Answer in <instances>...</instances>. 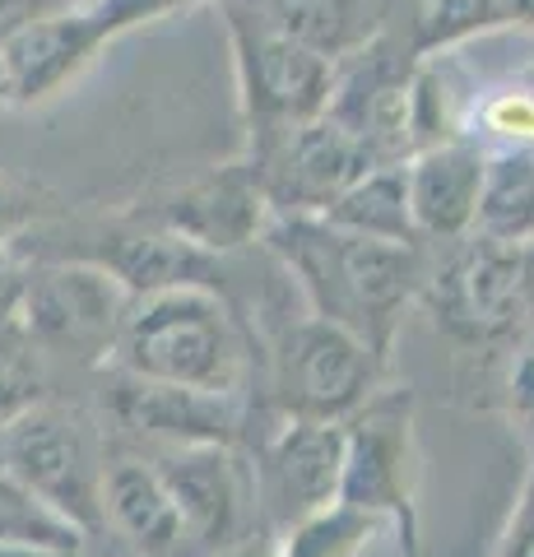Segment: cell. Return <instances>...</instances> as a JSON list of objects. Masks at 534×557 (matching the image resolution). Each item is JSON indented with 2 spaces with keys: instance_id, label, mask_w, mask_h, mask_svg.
<instances>
[{
  "instance_id": "cell-1",
  "label": "cell",
  "mask_w": 534,
  "mask_h": 557,
  "mask_svg": "<svg viewBox=\"0 0 534 557\" xmlns=\"http://www.w3.org/2000/svg\"><path fill=\"white\" fill-rule=\"evenodd\" d=\"M265 237L288 274H298L312 317L353 330L382 354L400 307L419 288V247L344 233L321 214H280Z\"/></svg>"
},
{
  "instance_id": "cell-2",
  "label": "cell",
  "mask_w": 534,
  "mask_h": 557,
  "mask_svg": "<svg viewBox=\"0 0 534 557\" xmlns=\"http://www.w3.org/2000/svg\"><path fill=\"white\" fill-rule=\"evenodd\" d=\"M108 362L145 381L219 395H237L247 368L233 311L219 302L214 288H167L135 298Z\"/></svg>"
},
{
  "instance_id": "cell-3",
  "label": "cell",
  "mask_w": 534,
  "mask_h": 557,
  "mask_svg": "<svg viewBox=\"0 0 534 557\" xmlns=\"http://www.w3.org/2000/svg\"><path fill=\"white\" fill-rule=\"evenodd\" d=\"M131 307L135 298L112 270L94 260H47V265H24L14 321L42 354L61 348L79 358H108Z\"/></svg>"
},
{
  "instance_id": "cell-4",
  "label": "cell",
  "mask_w": 534,
  "mask_h": 557,
  "mask_svg": "<svg viewBox=\"0 0 534 557\" xmlns=\"http://www.w3.org/2000/svg\"><path fill=\"white\" fill-rule=\"evenodd\" d=\"M233 38H237V70H243L247 116L256 135V153H265L284 131L316 121L331 108L335 61L321 51L284 38L261 14L233 5Z\"/></svg>"
},
{
  "instance_id": "cell-5",
  "label": "cell",
  "mask_w": 534,
  "mask_h": 557,
  "mask_svg": "<svg viewBox=\"0 0 534 557\" xmlns=\"http://www.w3.org/2000/svg\"><path fill=\"white\" fill-rule=\"evenodd\" d=\"M0 469L84 534H94L108 520L94 450L61 409L38 405L24 418H14L10 428H0Z\"/></svg>"
},
{
  "instance_id": "cell-6",
  "label": "cell",
  "mask_w": 534,
  "mask_h": 557,
  "mask_svg": "<svg viewBox=\"0 0 534 557\" xmlns=\"http://www.w3.org/2000/svg\"><path fill=\"white\" fill-rule=\"evenodd\" d=\"M372 348L335 321H293L274 354V399L293 418L344 423V413L363 409L372 391Z\"/></svg>"
},
{
  "instance_id": "cell-7",
  "label": "cell",
  "mask_w": 534,
  "mask_h": 557,
  "mask_svg": "<svg viewBox=\"0 0 534 557\" xmlns=\"http://www.w3.org/2000/svg\"><path fill=\"white\" fill-rule=\"evenodd\" d=\"M251 163L261 168L274 214H325L363 172L382 168L363 139L344 131L335 116H316L284 131Z\"/></svg>"
},
{
  "instance_id": "cell-8",
  "label": "cell",
  "mask_w": 534,
  "mask_h": 557,
  "mask_svg": "<svg viewBox=\"0 0 534 557\" xmlns=\"http://www.w3.org/2000/svg\"><path fill=\"white\" fill-rule=\"evenodd\" d=\"M437 321L460 339H497L530 317L525 298V265L521 247L479 237L470 251H460L427 288Z\"/></svg>"
},
{
  "instance_id": "cell-9",
  "label": "cell",
  "mask_w": 534,
  "mask_h": 557,
  "mask_svg": "<svg viewBox=\"0 0 534 557\" xmlns=\"http://www.w3.org/2000/svg\"><path fill=\"white\" fill-rule=\"evenodd\" d=\"M344 479V423L293 418L265 446L261 460V507L280 534L312 520L316 511L339 502Z\"/></svg>"
},
{
  "instance_id": "cell-10",
  "label": "cell",
  "mask_w": 534,
  "mask_h": 557,
  "mask_svg": "<svg viewBox=\"0 0 534 557\" xmlns=\"http://www.w3.org/2000/svg\"><path fill=\"white\" fill-rule=\"evenodd\" d=\"M339 502L368 516L395 511L405 520V530L413 525V516H409V395L368 399L344 423Z\"/></svg>"
},
{
  "instance_id": "cell-11",
  "label": "cell",
  "mask_w": 534,
  "mask_h": 557,
  "mask_svg": "<svg viewBox=\"0 0 534 557\" xmlns=\"http://www.w3.org/2000/svg\"><path fill=\"white\" fill-rule=\"evenodd\" d=\"M102 405L126 432L159 437L167 446H233L243 413L237 395L196 391V386H167V381H145L122 368L108 372Z\"/></svg>"
},
{
  "instance_id": "cell-12",
  "label": "cell",
  "mask_w": 534,
  "mask_h": 557,
  "mask_svg": "<svg viewBox=\"0 0 534 557\" xmlns=\"http://www.w3.org/2000/svg\"><path fill=\"white\" fill-rule=\"evenodd\" d=\"M265 214H270V200H265L261 168L247 159V163L214 168L210 177L177 190V196L159 209V223L167 233L196 242L200 251L223 256V251H237L261 237Z\"/></svg>"
},
{
  "instance_id": "cell-13",
  "label": "cell",
  "mask_w": 534,
  "mask_h": 557,
  "mask_svg": "<svg viewBox=\"0 0 534 557\" xmlns=\"http://www.w3.org/2000/svg\"><path fill=\"white\" fill-rule=\"evenodd\" d=\"M153 469L177 502L186 534L210 548L233 544L243 525V483L228 446H172L163 460H153Z\"/></svg>"
},
{
  "instance_id": "cell-14",
  "label": "cell",
  "mask_w": 534,
  "mask_h": 557,
  "mask_svg": "<svg viewBox=\"0 0 534 557\" xmlns=\"http://www.w3.org/2000/svg\"><path fill=\"white\" fill-rule=\"evenodd\" d=\"M405 186L419 237H460L474 223L484 153L474 145H433L413 153V163L405 168Z\"/></svg>"
},
{
  "instance_id": "cell-15",
  "label": "cell",
  "mask_w": 534,
  "mask_h": 557,
  "mask_svg": "<svg viewBox=\"0 0 534 557\" xmlns=\"http://www.w3.org/2000/svg\"><path fill=\"white\" fill-rule=\"evenodd\" d=\"M98 33L89 28V20L65 5L57 14H42L28 28H20L10 42H0V57H5V75H10V98L14 102H38L47 94H57L75 70L94 57Z\"/></svg>"
},
{
  "instance_id": "cell-16",
  "label": "cell",
  "mask_w": 534,
  "mask_h": 557,
  "mask_svg": "<svg viewBox=\"0 0 534 557\" xmlns=\"http://www.w3.org/2000/svg\"><path fill=\"white\" fill-rule=\"evenodd\" d=\"M94 265L112 270L126 284L131 298H153L167 288H214V278H223L219 256L200 251L196 242H186L167 228H126L108 237Z\"/></svg>"
},
{
  "instance_id": "cell-17",
  "label": "cell",
  "mask_w": 534,
  "mask_h": 557,
  "mask_svg": "<svg viewBox=\"0 0 534 557\" xmlns=\"http://www.w3.org/2000/svg\"><path fill=\"white\" fill-rule=\"evenodd\" d=\"M102 516L122 530L145 557H163L182 544V516L159 469L145 460H122L102 469Z\"/></svg>"
},
{
  "instance_id": "cell-18",
  "label": "cell",
  "mask_w": 534,
  "mask_h": 557,
  "mask_svg": "<svg viewBox=\"0 0 534 557\" xmlns=\"http://www.w3.org/2000/svg\"><path fill=\"white\" fill-rule=\"evenodd\" d=\"M325 223H335L344 233L358 237H382L400 242V247H419V228L409 214V186H405V163H382L363 172L344 196L321 214Z\"/></svg>"
},
{
  "instance_id": "cell-19",
  "label": "cell",
  "mask_w": 534,
  "mask_h": 557,
  "mask_svg": "<svg viewBox=\"0 0 534 557\" xmlns=\"http://www.w3.org/2000/svg\"><path fill=\"white\" fill-rule=\"evenodd\" d=\"M270 24L284 38L335 61L368 47L376 24V0H270Z\"/></svg>"
},
{
  "instance_id": "cell-20",
  "label": "cell",
  "mask_w": 534,
  "mask_h": 557,
  "mask_svg": "<svg viewBox=\"0 0 534 557\" xmlns=\"http://www.w3.org/2000/svg\"><path fill=\"white\" fill-rule=\"evenodd\" d=\"M479 237L521 247L534 237V149H507L484 159V186L474 205Z\"/></svg>"
},
{
  "instance_id": "cell-21",
  "label": "cell",
  "mask_w": 534,
  "mask_h": 557,
  "mask_svg": "<svg viewBox=\"0 0 534 557\" xmlns=\"http://www.w3.org/2000/svg\"><path fill=\"white\" fill-rule=\"evenodd\" d=\"M84 530H75L65 516H57L42 497H33L20 479L0 469V544L14 548H38L51 557H71L84 548Z\"/></svg>"
},
{
  "instance_id": "cell-22",
  "label": "cell",
  "mask_w": 534,
  "mask_h": 557,
  "mask_svg": "<svg viewBox=\"0 0 534 557\" xmlns=\"http://www.w3.org/2000/svg\"><path fill=\"white\" fill-rule=\"evenodd\" d=\"M507 20L502 0H409V51L427 57Z\"/></svg>"
},
{
  "instance_id": "cell-23",
  "label": "cell",
  "mask_w": 534,
  "mask_h": 557,
  "mask_svg": "<svg viewBox=\"0 0 534 557\" xmlns=\"http://www.w3.org/2000/svg\"><path fill=\"white\" fill-rule=\"evenodd\" d=\"M47 399V358L33 344L20 321L0 325V428H10L14 418L38 409Z\"/></svg>"
},
{
  "instance_id": "cell-24",
  "label": "cell",
  "mask_w": 534,
  "mask_h": 557,
  "mask_svg": "<svg viewBox=\"0 0 534 557\" xmlns=\"http://www.w3.org/2000/svg\"><path fill=\"white\" fill-rule=\"evenodd\" d=\"M372 525H376V516L335 502V507L316 511L312 520L293 525L274 557H353L363 548V539L372 534Z\"/></svg>"
},
{
  "instance_id": "cell-25",
  "label": "cell",
  "mask_w": 534,
  "mask_h": 557,
  "mask_svg": "<svg viewBox=\"0 0 534 557\" xmlns=\"http://www.w3.org/2000/svg\"><path fill=\"white\" fill-rule=\"evenodd\" d=\"M177 5H186V0H75V10L89 20L98 42L131 24H140V20H153V14H163V10H177Z\"/></svg>"
},
{
  "instance_id": "cell-26",
  "label": "cell",
  "mask_w": 534,
  "mask_h": 557,
  "mask_svg": "<svg viewBox=\"0 0 534 557\" xmlns=\"http://www.w3.org/2000/svg\"><path fill=\"white\" fill-rule=\"evenodd\" d=\"M484 126L516 149H534V98L530 94H497L484 108Z\"/></svg>"
},
{
  "instance_id": "cell-27",
  "label": "cell",
  "mask_w": 534,
  "mask_h": 557,
  "mask_svg": "<svg viewBox=\"0 0 534 557\" xmlns=\"http://www.w3.org/2000/svg\"><path fill=\"white\" fill-rule=\"evenodd\" d=\"M57 10H65L61 0H0V42H10L20 28H28L33 20L57 14Z\"/></svg>"
},
{
  "instance_id": "cell-28",
  "label": "cell",
  "mask_w": 534,
  "mask_h": 557,
  "mask_svg": "<svg viewBox=\"0 0 534 557\" xmlns=\"http://www.w3.org/2000/svg\"><path fill=\"white\" fill-rule=\"evenodd\" d=\"M20 293H24V265L10 256H0V325L14 321L20 311Z\"/></svg>"
},
{
  "instance_id": "cell-29",
  "label": "cell",
  "mask_w": 534,
  "mask_h": 557,
  "mask_svg": "<svg viewBox=\"0 0 534 557\" xmlns=\"http://www.w3.org/2000/svg\"><path fill=\"white\" fill-rule=\"evenodd\" d=\"M511 399H516V409L534 423V344L525 348L521 362H516V372H511Z\"/></svg>"
},
{
  "instance_id": "cell-30",
  "label": "cell",
  "mask_w": 534,
  "mask_h": 557,
  "mask_svg": "<svg viewBox=\"0 0 534 557\" xmlns=\"http://www.w3.org/2000/svg\"><path fill=\"white\" fill-rule=\"evenodd\" d=\"M502 557H534V511L525 516V525L516 530V539L507 544V553Z\"/></svg>"
},
{
  "instance_id": "cell-31",
  "label": "cell",
  "mask_w": 534,
  "mask_h": 557,
  "mask_svg": "<svg viewBox=\"0 0 534 557\" xmlns=\"http://www.w3.org/2000/svg\"><path fill=\"white\" fill-rule=\"evenodd\" d=\"M14 219H20V205L10 200V190H0V242H5V233L14 228Z\"/></svg>"
},
{
  "instance_id": "cell-32",
  "label": "cell",
  "mask_w": 534,
  "mask_h": 557,
  "mask_svg": "<svg viewBox=\"0 0 534 557\" xmlns=\"http://www.w3.org/2000/svg\"><path fill=\"white\" fill-rule=\"evenodd\" d=\"M507 5V20H525V24H534V0H502Z\"/></svg>"
},
{
  "instance_id": "cell-33",
  "label": "cell",
  "mask_w": 534,
  "mask_h": 557,
  "mask_svg": "<svg viewBox=\"0 0 534 557\" xmlns=\"http://www.w3.org/2000/svg\"><path fill=\"white\" fill-rule=\"evenodd\" d=\"M521 265H525V298L534 311V247H521Z\"/></svg>"
},
{
  "instance_id": "cell-34",
  "label": "cell",
  "mask_w": 534,
  "mask_h": 557,
  "mask_svg": "<svg viewBox=\"0 0 534 557\" xmlns=\"http://www.w3.org/2000/svg\"><path fill=\"white\" fill-rule=\"evenodd\" d=\"M0 557H51V553H38V548H14V544H0Z\"/></svg>"
},
{
  "instance_id": "cell-35",
  "label": "cell",
  "mask_w": 534,
  "mask_h": 557,
  "mask_svg": "<svg viewBox=\"0 0 534 557\" xmlns=\"http://www.w3.org/2000/svg\"><path fill=\"white\" fill-rule=\"evenodd\" d=\"M10 98V75H5V57H0V102Z\"/></svg>"
},
{
  "instance_id": "cell-36",
  "label": "cell",
  "mask_w": 534,
  "mask_h": 557,
  "mask_svg": "<svg viewBox=\"0 0 534 557\" xmlns=\"http://www.w3.org/2000/svg\"><path fill=\"white\" fill-rule=\"evenodd\" d=\"M233 557H274V553H256V548H247V553H233Z\"/></svg>"
},
{
  "instance_id": "cell-37",
  "label": "cell",
  "mask_w": 534,
  "mask_h": 557,
  "mask_svg": "<svg viewBox=\"0 0 534 557\" xmlns=\"http://www.w3.org/2000/svg\"><path fill=\"white\" fill-rule=\"evenodd\" d=\"M530 507H534V493H530Z\"/></svg>"
}]
</instances>
